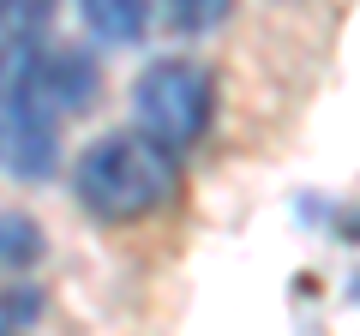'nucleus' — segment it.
<instances>
[{
    "instance_id": "1",
    "label": "nucleus",
    "mask_w": 360,
    "mask_h": 336,
    "mask_svg": "<svg viewBox=\"0 0 360 336\" xmlns=\"http://www.w3.org/2000/svg\"><path fill=\"white\" fill-rule=\"evenodd\" d=\"M72 193L84 217L96 222H144L174 205L180 193V156L162 150L144 132H108L78 156Z\"/></svg>"
},
{
    "instance_id": "7",
    "label": "nucleus",
    "mask_w": 360,
    "mask_h": 336,
    "mask_svg": "<svg viewBox=\"0 0 360 336\" xmlns=\"http://www.w3.org/2000/svg\"><path fill=\"white\" fill-rule=\"evenodd\" d=\"M54 18V0H0V42H30Z\"/></svg>"
},
{
    "instance_id": "9",
    "label": "nucleus",
    "mask_w": 360,
    "mask_h": 336,
    "mask_svg": "<svg viewBox=\"0 0 360 336\" xmlns=\"http://www.w3.org/2000/svg\"><path fill=\"white\" fill-rule=\"evenodd\" d=\"M6 330H13V324H6V318H0V336H6Z\"/></svg>"
},
{
    "instance_id": "4",
    "label": "nucleus",
    "mask_w": 360,
    "mask_h": 336,
    "mask_svg": "<svg viewBox=\"0 0 360 336\" xmlns=\"http://www.w3.org/2000/svg\"><path fill=\"white\" fill-rule=\"evenodd\" d=\"M30 84H37L42 108H49L54 120H66V115H78V108H84L90 96H96V66H90L78 49H49V54L37 49Z\"/></svg>"
},
{
    "instance_id": "6",
    "label": "nucleus",
    "mask_w": 360,
    "mask_h": 336,
    "mask_svg": "<svg viewBox=\"0 0 360 336\" xmlns=\"http://www.w3.org/2000/svg\"><path fill=\"white\" fill-rule=\"evenodd\" d=\"M42 259V228L25 210H0V271H25Z\"/></svg>"
},
{
    "instance_id": "2",
    "label": "nucleus",
    "mask_w": 360,
    "mask_h": 336,
    "mask_svg": "<svg viewBox=\"0 0 360 336\" xmlns=\"http://www.w3.org/2000/svg\"><path fill=\"white\" fill-rule=\"evenodd\" d=\"M210 115H217V78L198 60H150L139 78H132V120H139L144 138H156L162 150H193L210 132Z\"/></svg>"
},
{
    "instance_id": "8",
    "label": "nucleus",
    "mask_w": 360,
    "mask_h": 336,
    "mask_svg": "<svg viewBox=\"0 0 360 336\" xmlns=\"http://www.w3.org/2000/svg\"><path fill=\"white\" fill-rule=\"evenodd\" d=\"M234 0H162V13L174 30H186V37H205V30H217L222 18H229Z\"/></svg>"
},
{
    "instance_id": "3",
    "label": "nucleus",
    "mask_w": 360,
    "mask_h": 336,
    "mask_svg": "<svg viewBox=\"0 0 360 336\" xmlns=\"http://www.w3.org/2000/svg\"><path fill=\"white\" fill-rule=\"evenodd\" d=\"M30 66L37 42H0V168L13 181H49L60 162V120L42 108Z\"/></svg>"
},
{
    "instance_id": "5",
    "label": "nucleus",
    "mask_w": 360,
    "mask_h": 336,
    "mask_svg": "<svg viewBox=\"0 0 360 336\" xmlns=\"http://www.w3.org/2000/svg\"><path fill=\"white\" fill-rule=\"evenodd\" d=\"M150 6L156 0H78V18H84V30L96 42L127 49V42H139L150 30Z\"/></svg>"
}]
</instances>
